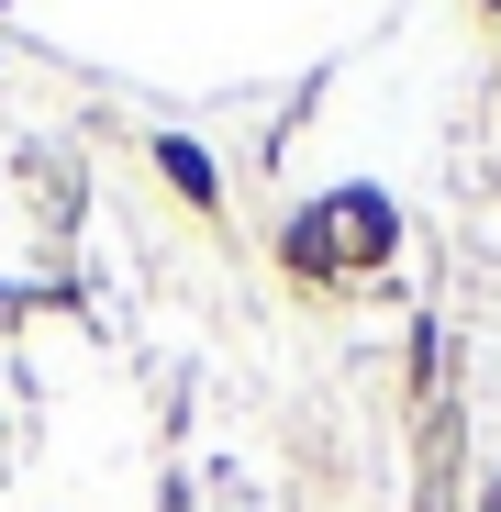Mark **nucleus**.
Wrapping results in <instances>:
<instances>
[{"instance_id": "nucleus-1", "label": "nucleus", "mask_w": 501, "mask_h": 512, "mask_svg": "<svg viewBox=\"0 0 501 512\" xmlns=\"http://www.w3.org/2000/svg\"><path fill=\"white\" fill-rule=\"evenodd\" d=\"M334 245H390V212H379V201H334V212H312V223H301V256H312V268H334Z\"/></svg>"}]
</instances>
